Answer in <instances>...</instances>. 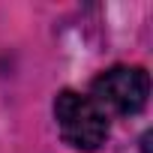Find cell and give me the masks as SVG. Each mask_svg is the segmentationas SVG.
Instances as JSON below:
<instances>
[{
    "mask_svg": "<svg viewBox=\"0 0 153 153\" xmlns=\"http://www.w3.org/2000/svg\"><path fill=\"white\" fill-rule=\"evenodd\" d=\"M54 117H57L60 138L69 147H75V150H87L90 153L108 135L105 111L90 96H81V93H75V90L57 93V99H54Z\"/></svg>",
    "mask_w": 153,
    "mask_h": 153,
    "instance_id": "cell-1",
    "label": "cell"
},
{
    "mask_svg": "<svg viewBox=\"0 0 153 153\" xmlns=\"http://www.w3.org/2000/svg\"><path fill=\"white\" fill-rule=\"evenodd\" d=\"M150 78L141 66H114L93 81V102L117 114H138L147 105Z\"/></svg>",
    "mask_w": 153,
    "mask_h": 153,
    "instance_id": "cell-2",
    "label": "cell"
}]
</instances>
